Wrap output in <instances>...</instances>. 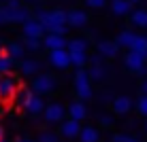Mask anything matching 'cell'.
I'll use <instances>...</instances> for the list:
<instances>
[{
    "mask_svg": "<svg viewBox=\"0 0 147 142\" xmlns=\"http://www.w3.org/2000/svg\"><path fill=\"white\" fill-rule=\"evenodd\" d=\"M34 19H38V21H43L45 30L53 28V26H66V19H68V13L62 11V9H36V11L32 13Z\"/></svg>",
    "mask_w": 147,
    "mask_h": 142,
    "instance_id": "1",
    "label": "cell"
},
{
    "mask_svg": "<svg viewBox=\"0 0 147 142\" xmlns=\"http://www.w3.org/2000/svg\"><path fill=\"white\" fill-rule=\"evenodd\" d=\"M19 87V79L13 77V74H4L0 79V104H9L15 98Z\"/></svg>",
    "mask_w": 147,
    "mask_h": 142,
    "instance_id": "2",
    "label": "cell"
},
{
    "mask_svg": "<svg viewBox=\"0 0 147 142\" xmlns=\"http://www.w3.org/2000/svg\"><path fill=\"white\" fill-rule=\"evenodd\" d=\"M124 66L130 70V72L139 74L141 70L147 66V55L139 53V51H128V53H126V57H124Z\"/></svg>",
    "mask_w": 147,
    "mask_h": 142,
    "instance_id": "3",
    "label": "cell"
},
{
    "mask_svg": "<svg viewBox=\"0 0 147 142\" xmlns=\"http://www.w3.org/2000/svg\"><path fill=\"white\" fill-rule=\"evenodd\" d=\"M45 34H47V30H45L43 21H38V19H28L26 23H24V36L26 38H45Z\"/></svg>",
    "mask_w": 147,
    "mask_h": 142,
    "instance_id": "4",
    "label": "cell"
},
{
    "mask_svg": "<svg viewBox=\"0 0 147 142\" xmlns=\"http://www.w3.org/2000/svg\"><path fill=\"white\" fill-rule=\"evenodd\" d=\"M32 89L36 91L38 95L40 93H51L55 89V79L51 74H38V77L32 81Z\"/></svg>",
    "mask_w": 147,
    "mask_h": 142,
    "instance_id": "5",
    "label": "cell"
},
{
    "mask_svg": "<svg viewBox=\"0 0 147 142\" xmlns=\"http://www.w3.org/2000/svg\"><path fill=\"white\" fill-rule=\"evenodd\" d=\"M49 64L58 70H66L68 66H73L70 62V53L66 49H58V51H49Z\"/></svg>",
    "mask_w": 147,
    "mask_h": 142,
    "instance_id": "6",
    "label": "cell"
},
{
    "mask_svg": "<svg viewBox=\"0 0 147 142\" xmlns=\"http://www.w3.org/2000/svg\"><path fill=\"white\" fill-rule=\"evenodd\" d=\"M64 117H66V110H64L62 104L53 102V104L45 106V121L47 123H62Z\"/></svg>",
    "mask_w": 147,
    "mask_h": 142,
    "instance_id": "7",
    "label": "cell"
},
{
    "mask_svg": "<svg viewBox=\"0 0 147 142\" xmlns=\"http://www.w3.org/2000/svg\"><path fill=\"white\" fill-rule=\"evenodd\" d=\"M62 138H77V136L81 134V125H79V121H73V119H64L62 123H60V131H58Z\"/></svg>",
    "mask_w": 147,
    "mask_h": 142,
    "instance_id": "8",
    "label": "cell"
},
{
    "mask_svg": "<svg viewBox=\"0 0 147 142\" xmlns=\"http://www.w3.org/2000/svg\"><path fill=\"white\" fill-rule=\"evenodd\" d=\"M90 21V15L83 11V9H73V11H68V19H66V26L70 28H83L88 26Z\"/></svg>",
    "mask_w": 147,
    "mask_h": 142,
    "instance_id": "9",
    "label": "cell"
},
{
    "mask_svg": "<svg viewBox=\"0 0 147 142\" xmlns=\"http://www.w3.org/2000/svg\"><path fill=\"white\" fill-rule=\"evenodd\" d=\"M96 49H98V55H100V57H107V59H113L115 55L119 53V47H117V43H115V40H100Z\"/></svg>",
    "mask_w": 147,
    "mask_h": 142,
    "instance_id": "10",
    "label": "cell"
},
{
    "mask_svg": "<svg viewBox=\"0 0 147 142\" xmlns=\"http://www.w3.org/2000/svg\"><path fill=\"white\" fill-rule=\"evenodd\" d=\"M111 108L117 115L130 113V110H132V98H128V95H117V98H113V102H111Z\"/></svg>",
    "mask_w": 147,
    "mask_h": 142,
    "instance_id": "11",
    "label": "cell"
},
{
    "mask_svg": "<svg viewBox=\"0 0 147 142\" xmlns=\"http://www.w3.org/2000/svg\"><path fill=\"white\" fill-rule=\"evenodd\" d=\"M66 38L64 36H55V34H45L43 38V49H49V51H58V49H66Z\"/></svg>",
    "mask_w": 147,
    "mask_h": 142,
    "instance_id": "12",
    "label": "cell"
},
{
    "mask_svg": "<svg viewBox=\"0 0 147 142\" xmlns=\"http://www.w3.org/2000/svg\"><path fill=\"white\" fill-rule=\"evenodd\" d=\"M90 64H92V68H90V79L92 81H102L107 77V68L100 64V55H94L90 59Z\"/></svg>",
    "mask_w": 147,
    "mask_h": 142,
    "instance_id": "13",
    "label": "cell"
},
{
    "mask_svg": "<svg viewBox=\"0 0 147 142\" xmlns=\"http://www.w3.org/2000/svg\"><path fill=\"white\" fill-rule=\"evenodd\" d=\"M111 11L113 15H117V17H126L130 13H132V4H130V0H111Z\"/></svg>",
    "mask_w": 147,
    "mask_h": 142,
    "instance_id": "14",
    "label": "cell"
},
{
    "mask_svg": "<svg viewBox=\"0 0 147 142\" xmlns=\"http://www.w3.org/2000/svg\"><path fill=\"white\" fill-rule=\"evenodd\" d=\"M134 38H136L134 32H130V30H121V32L117 34V38H115V43H117L119 49H128V51H130V49H132Z\"/></svg>",
    "mask_w": 147,
    "mask_h": 142,
    "instance_id": "15",
    "label": "cell"
},
{
    "mask_svg": "<svg viewBox=\"0 0 147 142\" xmlns=\"http://www.w3.org/2000/svg\"><path fill=\"white\" fill-rule=\"evenodd\" d=\"M68 117L73 121H83L85 117H88V108H85L83 102H73L68 106Z\"/></svg>",
    "mask_w": 147,
    "mask_h": 142,
    "instance_id": "16",
    "label": "cell"
},
{
    "mask_svg": "<svg viewBox=\"0 0 147 142\" xmlns=\"http://www.w3.org/2000/svg\"><path fill=\"white\" fill-rule=\"evenodd\" d=\"M30 100H32V91H30L26 85H19V87H17V93H15V106L26 108V106L30 104Z\"/></svg>",
    "mask_w": 147,
    "mask_h": 142,
    "instance_id": "17",
    "label": "cell"
},
{
    "mask_svg": "<svg viewBox=\"0 0 147 142\" xmlns=\"http://www.w3.org/2000/svg\"><path fill=\"white\" fill-rule=\"evenodd\" d=\"M19 70H22V74H26V77H32V74H36L40 70V62L38 59H22V62H19Z\"/></svg>",
    "mask_w": 147,
    "mask_h": 142,
    "instance_id": "18",
    "label": "cell"
},
{
    "mask_svg": "<svg viewBox=\"0 0 147 142\" xmlns=\"http://www.w3.org/2000/svg\"><path fill=\"white\" fill-rule=\"evenodd\" d=\"M130 23L134 28H147V9H134L130 13Z\"/></svg>",
    "mask_w": 147,
    "mask_h": 142,
    "instance_id": "19",
    "label": "cell"
},
{
    "mask_svg": "<svg viewBox=\"0 0 147 142\" xmlns=\"http://www.w3.org/2000/svg\"><path fill=\"white\" fill-rule=\"evenodd\" d=\"M88 47H90V43L85 38H73V40H68L66 51L68 53H88Z\"/></svg>",
    "mask_w": 147,
    "mask_h": 142,
    "instance_id": "20",
    "label": "cell"
},
{
    "mask_svg": "<svg viewBox=\"0 0 147 142\" xmlns=\"http://www.w3.org/2000/svg\"><path fill=\"white\" fill-rule=\"evenodd\" d=\"M28 19H32V11H30L28 7H19V9H15L13 11V19H11V23H26Z\"/></svg>",
    "mask_w": 147,
    "mask_h": 142,
    "instance_id": "21",
    "label": "cell"
},
{
    "mask_svg": "<svg viewBox=\"0 0 147 142\" xmlns=\"http://www.w3.org/2000/svg\"><path fill=\"white\" fill-rule=\"evenodd\" d=\"M26 110L30 115H40V113H45V102H43V98L40 95H32V100H30V104L26 106Z\"/></svg>",
    "mask_w": 147,
    "mask_h": 142,
    "instance_id": "22",
    "label": "cell"
},
{
    "mask_svg": "<svg viewBox=\"0 0 147 142\" xmlns=\"http://www.w3.org/2000/svg\"><path fill=\"white\" fill-rule=\"evenodd\" d=\"M79 140L81 142H98L100 140V131L96 127H83L79 134Z\"/></svg>",
    "mask_w": 147,
    "mask_h": 142,
    "instance_id": "23",
    "label": "cell"
},
{
    "mask_svg": "<svg viewBox=\"0 0 147 142\" xmlns=\"http://www.w3.org/2000/svg\"><path fill=\"white\" fill-rule=\"evenodd\" d=\"M7 49H9V55H11L13 59H19L24 55V51H26L24 43H17V40H11V43L7 45Z\"/></svg>",
    "mask_w": 147,
    "mask_h": 142,
    "instance_id": "24",
    "label": "cell"
},
{
    "mask_svg": "<svg viewBox=\"0 0 147 142\" xmlns=\"http://www.w3.org/2000/svg\"><path fill=\"white\" fill-rule=\"evenodd\" d=\"M90 83H92V79H90V70L77 68V72H75V87H77V85H90Z\"/></svg>",
    "mask_w": 147,
    "mask_h": 142,
    "instance_id": "25",
    "label": "cell"
},
{
    "mask_svg": "<svg viewBox=\"0 0 147 142\" xmlns=\"http://www.w3.org/2000/svg\"><path fill=\"white\" fill-rule=\"evenodd\" d=\"M130 51H139V53L147 55V36H143V34H136V38H134L132 49H130Z\"/></svg>",
    "mask_w": 147,
    "mask_h": 142,
    "instance_id": "26",
    "label": "cell"
},
{
    "mask_svg": "<svg viewBox=\"0 0 147 142\" xmlns=\"http://www.w3.org/2000/svg\"><path fill=\"white\" fill-rule=\"evenodd\" d=\"M24 47H26V51L38 53L40 49H43V40H40V38H26V40H24Z\"/></svg>",
    "mask_w": 147,
    "mask_h": 142,
    "instance_id": "27",
    "label": "cell"
},
{
    "mask_svg": "<svg viewBox=\"0 0 147 142\" xmlns=\"http://www.w3.org/2000/svg\"><path fill=\"white\" fill-rule=\"evenodd\" d=\"M15 66V59L9 55V57H0V74H11V68Z\"/></svg>",
    "mask_w": 147,
    "mask_h": 142,
    "instance_id": "28",
    "label": "cell"
},
{
    "mask_svg": "<svg viewBox=\"0 0 147 142\" xmlns=\"http://www.w3.org/2000/svg\"><path fill=\"white\" fill-rule=\"evenodd\" d=\"M70 62H73V66H77V68H83L90 62V57H88V53H70Z\"/></svg>",
    "mask_w": 147,
    "mask_h": 142,
    "instance_id": "29",
    "label": "cell"
},
{
    "mask_svg": "<svg viewBox=\"0 0 147 142\" xmlns=\"http://www.w3.org/2000/svg\"><path fill=\"white\" fill-rule=\"evenodd\" d=\"M13 11L15 9H9V7H0V26H4V23H11L13 19Z\"/></svg>",
    "mask_w": 147,
    "mask_h": 142,
    "instance_id": "30",
    "label": "cell"
},
{
    "mask_svg": "<svg viewBox=\"0 0 147 142\" xmlns=\"http://www.w3.org/2000/svg\"><path fill=\"white\" fill-rule=\"evenodd\" d=\"M77 98L79 100H90L92 98V85H77Z\"/></svg>",
    "mask_w": 147,
    "mask_h": 142,
    "instance_id": "31",
    "label": "cell"
},
{
    "mask_svg": "<svg viewBox=\"0 0 147 142\" xmlns=\"http://www.w3.org/2000/svg\"><path fill=\"white\" fill-rule=\"evenodd\" d=\"M136 110H139V115L147 117V95H141V98L136 100Z\"/></svg>",
    "mask_w": 147,
    "mask_h": 142,
    "instance_id": "32",
    "label": "cell"
},
{
    "mask_svg": "<svg viewBox=\"0 0 147 142\" xmlns=\"http://www.w3.org/2000/svg\"><path fill=\"white\" fill-rule=\"evenodd\" d=\"M36 142H60V140L55 138V134H51V131H43V134L38 136Z\"/></svg>",
    "mask_w": 147,
    "mask_h": 142,
    "instance_id": "33",
    "label": "cell"
},
{
    "mask_svg": "<svg viewBox=\"0 0 147 142\" xmlns=\"http://www.w3.org/2000/svg\"><path fill=\"white\" fill-rule=\"evenodd\" d=\"M47 34H55V36H64L66 34V26H53L47 30Z\"/></svg>",
    "mask_w": 147,
    "mask_h": 142,
    "instance_id": "34",
    "label": "cell"
},
{
    "mask_svg": "<svg viewBox=\"0 0 147 142\" xmlns=\"http://www.w3.org/2000/svg\"><path fill=\"white\" fill-rule=\"evenodd\" d=\"M88 2V7H92V9H102L105 4H107V0H85Z\"/></svg>",
    "mask_w": 147,
    "mask_h": 142,
    "instance_id": "35",
    "label": "cell"
},
{
    "mask_svg": "<svg viewBox=\"0 0 147 142\" xmlns=\"http://www.w3.org/2000/svg\"><path fill=\"white\" fill-rule=\"evenodd\" d=\"M4 7H9V9H19V7H22V0H7V2H4Z\"/></svg>",
    "mask_w": 147,
    "mask_h": 142,
    "instance_id": "36",
    "label": "cell"
},
{
    "mask_svg": "<svg viewBox=\"0 0 147 142\" xmlns=\"http://www.w3.org/2000/svg\"><path fill=\"white\" fill-rule=\"evenodd\" d=\"M100 123H102L105 127H111V125H113V119H111L109 115H102V119H100Z\"/></svg>",
    "mask_w": 147,
    "mask_h": 142,
    "instance_id": "37",
    "label": "cell"
},
{
    "mask_svg": "<svg viewBox=\"0 0 147 142\" xmlns=\"http://www.w3.org/2000/svg\"><path fill=\"white\" fill-rule=\"evenodd\" d=\"M141 95H147V79H143L141 83Z\"/></svg>",
    "mask_w": 147,
    "mask_h": 142,
    "instance_id": "38",
    "label": "cell"
},
{
    "mask_svg": "<svg viewBox=\"0 0 147 142\" xmlns=\"http://www.w3.org/2000/svg\"><path fill=\"white\" fill-rule=\"evenodd\" d=\"M124 134H113V142H124Z\"/></svg>",
    "mask_w": 147,
    "mask_h": 142,
    "instance_id": "39",
    "label": "cell"
},
{
    "mask_svg": "<svg viewBox=\"0 0 147 142\" xmlns=\"http://www.w3.org/2000/svg\"><path fill=\"white\" fill-rule=\"evenodd\" d=\"M124 142H141V140H139V138H134V136H126Z\"/></svg>",
    "mask_w": 147,
    "mask_h": 142,
    "instance_id": "40",
    "label": "cell"
},
{
    "mask_svg": "<svg viewBox=\"0 0 147 142\" xmlns=\"http://www.w3.org/2000/svg\"><path fill=\"white\" fill-rule=\"evenodd\" d=\"M22 2H28V4H38L40 0H22Z\"/></svg>",
    "mask_w": 147,
    "mask_h": 142,
    "instance_id": "41",
    "label": "cell"
},
{
    "mask_svg": "<svg viewBox=\"0 0 147 142\" xmlns=\"http://www.w3.org/2000/svg\"><path fill=\"white\" fill-rule=\"evenodd\" d=\"M15 142H36V140H28V138H17Z\"/></svg>",
    "mask_w": 147,
    "mask_h": 142,
    "instance_id": "42",
    "label": "cell"
},
{
    "mask_svg": "<svg viewBox=\"0 0 147 142\" xmlns=\"http://www.w3.org/2000/svg\"><path fill=\"white\" fill-rule=\"evenodd\" d=\"M0 140H4V127L0 125Z\"/></svg>",
    "mask_w": 147,
    "mask_h": 142,
    "instance_id": "43",
    "label": "cell"
},
{
    "mask_svg": "<svg viewBox=\"0 0 147 142\" xmlns=\"http://www.w3.org/2000/svg\"><path fill=\"white\" fill-rule=\"evenodd\" d=\"M145 131H147V123H145Z\"/></svg>",
    "mask_w": 147,
    "mask_h": 142,
    "instance_id": "44",
    "label": "cell"
},
{
    "mask_svg": "<svg viewBox=\"0 0 147 142\" xmlns=\"http://www.w3.org/2000/svg\"><path fill=\"white\" fill-rule=\"evenodd\" d=\"M0 142H4V140H0Z\"/></svg>",
    "mask_w": 147,
    "mask_h": 142,
    "instance_id": "45",
    "label": "cell"
},
{
    "mask_svg": "<svg viewBox=\"0 0 147 142\" xmlns=\"http://www.w3.org/2000/svg\"><path fill=\"white\" fill-rule=\"evenodd\" d=\"M64 142H66V140H64Z\"/></svg>",
    "mask_w": 147,
    "mask_h": 142,
    "instance_id": "46",
    "label": "cell"
}]
</instances>
